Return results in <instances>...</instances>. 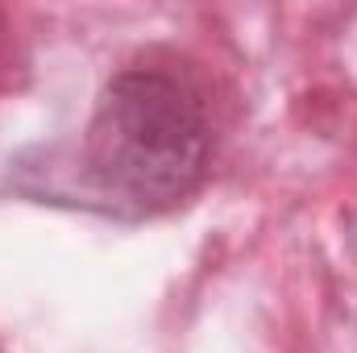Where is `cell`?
Segmentation results:
<instances>
[{
    "mask_svg": "<svg viewBox=\"0 0 357 353\" xmlns=\"http://www.w3.org/2000/svg\"><path fill=\"white\" fill-rule=\"evenodd\" d=\"M204 100L162 67H125L100 91L84 133V175L112 208L154 212L187 200L208 171Z\"/></svg>",
    "mask_w": 357,
    "mask_h": 353,
    "instance_id": "1",
    "label": "cell"
}]
</instances>
